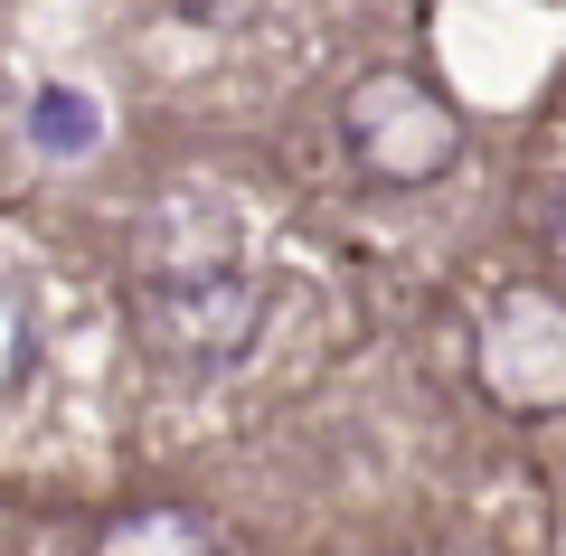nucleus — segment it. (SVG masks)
I'll use <instances>...</instances> for the list:
<instances>
[{"label": "nucleus", "mask_w": 566, "mask_h": 556, "mask_svg": "<svg viewBox=\"0 0 566 556\" xmlns=\"http://www.w3.org/2000/svg\"><path fill=\"white\" fill-rule=\"evenodd\" d=\"M142 321H151V349L170 368H227V358L255 349V321L264 293L237 255H208V264H151L142 274Z\"/></svg>", "instance_id": "1"}, {"label": "nucleus", "mask_w": 566, "mask_h": 556, "mask_svg": "<svg viewBox=\"0 0 566 556\" xmlns=\"http://www.w3.org/2000/svg\"><path fill=\"white\" fill-rule=\"evenodd\" d=\"M340 141H349V160H359L368 179H387V189H416V179H434L453 151H463L444 95H434V85H416V76H397V66H378V76L349 85Z\"/></svg>", "instance_id": "2"}, {"label": "nucleus", "mask_w": 566, "mask_h": 556, "mask_svg": "<svg viewBox=\"0 0 566 556\" xmlns=\"http://www.w3.org/2000/svg\"><path fill=\"white\" fill-rule=\"evenodd\" d=\"M482 387L510 416L566 406V302L557 293H501L482 321Z\"/></svg>", "instance_id": "3"}, {"label": "nucleus", "mask_w": 566, "mask_h": 556, "mask_svg": "<svg viewBox=\"0 0 566 556\" xmlns=\"http://www.w3.org/2000/svg\"><path fill=\"white\" fill-rule=\"evenodd\" d=\"M95 556H218V537H208V518L180 510V500H142V510H123L114 528H104Z\"/></svg>", "instance_id": "4"}, {"label": "nucleus", "mask_w": 566, "mask_h": 556, "mask_svg": "<svg viewBox=\"0 0 566 556\" xmlns=\"http://www.w3.org/2000/svg\"><path fill=\"white\" fill-rule=\"evenodd\" d=\"M29 141H39V151H57V160L95 151V104H85L76 85H48V95L29 104Z\"/></svg>", "instance_id": "5"}, {"label": "nucleus", "mask_w": 566, "mask_h": 556, "mask_svg": "<svg viewBox=\"0 0 566 556\" xmlns=\"http://www.w3.org/2000/svg\"><path fill=\"white\" fill-rule=\"evenodd\" d=\"M29 349H39V339H29V302L10 293V283H0V397H10V387L29 378Z\"/></svg>", "instance_id": "6"}, {"label": "nucleus", "mask_w": 566, "mask_h": 556, "mask_svg": "<svg viewBox=\"0 0 566 556\" xmlns=\"http://www.w3.org/2000/svg\"><path fill=\"white\" fill-rule=\"evenodd\" d=\"M547 237H557V255H566V199H557V218H547Z\"/></svg>", "instance_id": "7"}]
</instances>
